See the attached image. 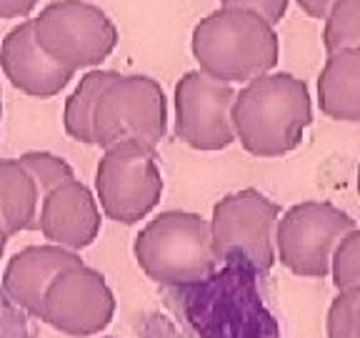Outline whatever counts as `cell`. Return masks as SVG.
Here are the masks:
<instances>
[{"mask_svg": "<svg viewBox=\"0 0 360 338\" xmlns=\"http://www.w3.org/2000/svg\"><path fill=\"white\" fill-rule=\"evenodd\" d=\"M168 133V98L148 75H118L98 101L93 146L103 151L125 141L158 148Z\"/></svg>", "mask_w": 360, "mask_h": 338, "instance_id": "obj_6", "label": "cell"}, {"mask_svg": "<svg viewBox=\"0 0 360 338\" xmlns=\"http://www.w3.org/2000/svg\"><path fill=\"white\" fill-rule=\"evenodd\" d=\"M298 6L305 15L315 18V20H326L330 8L335 6V0H298Z\"/></svg>", "mask_w": 360, "mask_h": 338, "instance_id": "obj_23", "label": "cell"}, {"mask_svg": "<svg viewBox=\"0 0 360 338\" xmlns=\"http://www.w3.org/2000/svg\"><path fill=\"white\" fill-rule=\"evenodd\" d=\"M78 263H83V258L68 248L53 246V243L28 246L8 261L6 270H3V291L15 306L40 318L43 299L51 283L63 270Z\"/></svg>", "mask_w": 360, "mask_h": 338, "instance_id": "obj_13", "label": "cell"}, {"mask_svg": "<svg viewBox=\"0 0 360 338\" xmlns=\"http://www.w3.org/2000/svg\"><path fill=\"white\" fill-rule=\"evenodd\" d=\"M101 225L103 211L96 193L78 178L58 186L40 201L38 228L53 246L78 254L96 243V238L101 236Z\"/></svg>", "mask_w": 360, "mask_h": 338, "instance_id": "obj_11", "label": "cell"}, {"mask_svg": "<svg viewBox=\"0 0 360 338\" xmlns=\"http://www.w3.org/2000/svg\"><path fill=\"white\" fill-rule=\"evenodd\" d=\"M288 3L290 0H220V8H243V11H253L260 18L270 23V25H278V23L285 18Z\"/></svg>", "mask_w": 360, "mask_h": 338, "instance_id": "obj_21", "label": "cell"}, {"mask_svg": "<svg viewBox=\"0 0 360 338\" xmlns=\"http://www.w3.org/2000/svg\"><path fill=\"white\" fill-rule=\"evenodd\" d=\"M310 123V90L305 80L290 73H265L236 93V141L255 158H281L292 153L300 148Z\"/></svg>", "mask_w": 360, "mask_h": 338, "instance_id": "obj_1", "label": "cell"}, {"mask_svg": "<svg viewBox=\"0 0 360 338\" xmlns=\"http://www.w3.org/2000/svg\"><path fill=\"white\" fill-rule=\"evenodd\" d=\"M231 83H220L202 70H188L175 83V135L193 151H225L236 143Z\"/></svg>", "mask_w": 360, "mask_h": 338, "instance_id": "obj_9", "label": "cell"}, {"mask_svg": "<svg viewBox=\"0 0 360 338\" xmlns=\"http://www.w3.org/2000/svg\"><path fill=\"white\" fill-rule=\"evenodd\" d=\"M355 218L330 201H303L281 213L276 225V256L300 278L330 276L333 254Z\"/></svg>", "mask_w": 360, "mask_h": 338, "instance_id": "obj_7", "label": "cell"}, {"mask_svg": "<svg viewBox=\"0 0 360 338\" xmlns=\"http://www.w3.org/2000/svg\"><path fill=\"white\" fill-rule=\"evenodd\" d=\"M18 161L33 175V180L38 183L40 196H48L58 186L68 183V180H75V170L70 168V163L51 151H28L18 156Z\"/></svg>", "mask_w": 360, "mask_h": 338, "instance_id": "obj_18", "label": "cell"}, {"mask_svg": "<svg viewBox=\"0 0 360 338\" xmlns=\"http://www.w3.org/2000/svg\"><path fill=\"white\" fill-rule=\"evenodd\" d=\"M0 68L13 88L30 98H56L75 73L45 56L33 33V20H20L0 43Z\"/></svg>", "mask_w": 360, "mask_h": 338, "instance_id": "obj_12", "label": "cell"}, {"mask_svg": "<svg viewBox=\"0 0 360 338\" xmlns=\"http://www.w3.org/2000/svg\"><path fill=\"white\" fill-rule=\"evenodd\" d=\"M38 183L18 158H0V223L8 236L38 228Z\"/></svg>", "mask_w": 360, "mask_h": 338, "instance_id": "obj_15", "label": "cell"}, {"mask_svg": "<svg viewBox=\"0 0 360 338\" xmlns=\"http://www.w3.org/2000/svg\"><path fill=\"white\" fill-rule=\"evenodd\" d=\"M105 338H110V336H105Z\"/></svg>", "mask_w": 360, "mask_h": 338, "instance_id": "obj_28", "label": "cell"}, {"mask_svg": "<svg viewBox=\"0 0 360 338\" xmlns=\"http://www.w3.org/2000/svg\"><path fill=\"white\" fill-rule=\"evenodd\" d=\"M30 20L45 56L70 73L98 68L120 38L108 13L85 0H56Z\"/></svg>", "mask_w": 360, "mask_h": 338, "instance_id": "obj_4", "label": "cell"}, {"mask_svg": "<svg viewBox=\"0 0 360 338\" xmlns=\"http://www.w3.org/2000/svg\"><path fill=\"white\" fill-rule=\"evenodd\" d=\"M355 338H360V306H358V326H355Z\"/></svg>", "mask_w": 360, "mask_h": 338, "instance_id": "obj_25", "label": "cell"}, {"mask_svg": "<svg viewBox=\"0 0 360 338\" xmlns=\"http://www.w3.org/2000/svg\"><path fill=\"white\" fill-rule=\"evenodd\" d=\"M330 281L335 291L360 288V225H355L338 243L330 263Z\"/></svg>", "mask_w": 360, "mask_h": 338, "instance_id": "obj_19", "label": "cell"}, {"mask_svg": "<svg viewBox=\"0 0 360 338\" xmlns=\"http://www.w3.org/2000/svg\"><path fill=\"white\" fill-rule=\"evenodd\" d=\"M8 231L6 228H3V223H0V258H3V256H6V246H8Z\"/></svg>", "mask_w": 360, "mask_h": 338, "instance_id": "obj_24", "label": "cell"}, {"mask_svg": "<svg viewBox=\"0 0 360 338\" xmlns=\"http://www.w3.org/2000/svg\"><path fill=\"white\" fill-rule=\"evenodd\" d=\"M0 123H3V90H0Z\"/></svg>", "mask_w": 360, "mask_h": 338, "instance_id": "obj_26", "label": "cell"}, {"mask_svg": "<svg viewBox=\"0 0 360 338\" xmlns=\"http://www.w3.org/2000/svg\"><path fill=\"white\" fill-rule=\"evenodd\" d=\"M318 106L333 120L360 123V48L328 56L318 75Z\"/></svg>", "mask_w": 360, "mask_h": 338, "instance_id": "obj_14", "label": "cell"}, {"mask_svg": "<svg viewBox=\"0 0 360 338\" xmlns=\"http://www.w3.org/2000/svg\"><path fill=\"white\" fill-rule=\"evenodd\" d=\"M358 196H360V165H358Z\"/></svg>", "mask_w": 360, "mask_h": 338, "instance_id": "obj_27", "label": "cell"}, {"mask_svg": "<svg viewBox=\"0 0 360 338\" xmlns=\"http://www.w3.org/2000/svg\"><path fill=\"white\" fill-rule=\"evenodd\" d=\"M198 70L220 83H250L273 73L281 58L276 25L243 8H218L205 15L191 38Z\"/></svg>", "mask_w": 360, "mask_h": 338, "instance_id": "obj_2", "label": "cell"}, {"mask_svg": "<svg viewBox=\"0 0 360 338\" xmlns=\"http://www.w3.org/2000/svg\"><path fill=\"white\" fill-rule=\"evenodd\" d=\"M118 70H103L93 68L80 78L75 90L68 96L65 111H63V128L78 143L93 146V118H96L98 101L108 90V85L118 78Z\"/></svg>", "mask_w": 360, "mask_h": 338, "instance_id": "obj_16", "label": "cell"}, {"mask_svg": "<svg viewBox=\"0 0 360 338\" xmlns=\"http://www.w3.org/2000/svg\"><path fill=\"white\" fill-rule=\"evenodd\" d=\"M135 261L160 286L208 281L218 268L210 220L191 211H163L135 236Z\"/></svg>", "mask_w": 360, "mask_h": 338, "instance_id": "obj_3", "label": "cell"}, {"mask_svg": "<svg viewBox=\"0 0 360 338\" xmlns=\"http://www.w3.org/2000/svg\"><path fill=\"white\" fill-rule=\"evenodd\" d=\"M281 206L258 188L228 193L213 206L210 236L218 258H245L255 270L276 265V225Z\"/></svg>", "mask_w": 360, "mask_h": 338, "instance_id": "obj_8", "label": "cell"}, {"mask_svg": "<svg viewBox=\"0 0 360 338\" xmlns=\"http://www.w3.org/2000/svg\"><path fill=\"white\" fill-rule=\"evenodd\" d=\"M358 306H360V288L338 291L326 313V336L328 338H355Z\"/></svg>", "mask_w": 360, "mask_h": 338, "instance_id": "obj_20", "label": "cell"}, {"mask_svg": "<svg viewBox=\"0 0 360 338\" xmlns=\"http://www.w3.org/2000/svg\"><path fill=\"white\" fill-rule=\"evenodd\" d=\"M163 188L155 148L125 141L103 151L96 168V198L105 218L123 225L141 223L158 208Z\"/></svg>", "mask_w": 360, "mask_h": 338, "instance_id": "obj_5", "label": "cell"}, {"mask_svg": "<svg viewBox=\"0 0 360 338\" xmlns=\"http://www.w3.org/2000/svg\"><path fill=\"white\" fill-rule=\"evenodd\" d=\"M326 53L360 48V0H335L323 28Z\"/></svg>", "mask_w": 360, "mask_h": 338, "instance_id": "obj_17", "label": "cell"}, {"mask_svg": "<svg viewBox=\"0 0 360 338\" xmlns=\"http://www.w3.org/2000/svg\"><path fill=\"white\" fill-rule=\"evenodd\" d=\"M115 315V296L101 270L85 263L70 265L51 283L40 321L73 338L103 333Z\"/></svg>", "mask_w": 360, "mask_h": 338, "instance_id": "obj_10", "label": "cell"}, {"mask_svg": "<svg viewBox=\"0 0 360 338\" xmlns=\"http://www.w3.org/2000/svg\"><path fill=\"white\" fill-rule=\"evenodd\" d=\"M40 0H0V20H13V18H25L38 8Z\"/></svg>", "mask_w": 360, "mask_h": 338, "instance_id": "obj_22", "label": "cell"}]
</instances>
